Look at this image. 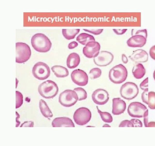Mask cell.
Returning a JSON list of instances; mask_svg holds the SVG:
<instances>
[{"label": "cell", "instance_id": "1", "mask_svg": "<svg viewBox=\"0 0 155 146\" xmlns=\"http://www.w3.org/2000/svg\"><path fill=\"white\" fill-rule=\"evenodd\" d=\"M31 43L35 50L42 53L49 51L52 45L49 39L44 34L41 33L34 34L31 38Z\"/></svg>", "mask_w": 155, "mask_h": 146}, {"label": "cell", "instance_id": "2", "mask_svg": "<svg viewBox=\"0 0 155 146\" xmlns=\"http://www.w3.org/2000/svg\"><path fill=\"white\" fill-rule=\"evenodd\" d=\"M38 91L42 97L46 99H51L54 98L57 94L58 88L54 82L47 80L39 85Z\"/></svg>", "mask_w": 155, "mask_h": 146}, {"label": "cell", "instance_id": "3", "mask_svg": "<svg viewBox=\"0 0 155 146\" xmlns=\"http://www.w3.org/2000/svg\"><path fill=\"white\" fill-rule=\"evenodd\" d=\"M127 76V71L122 64H119L111 68L109 72L110 80L115 84H120L124 82Z\"/></svg>", "mask_w": 155, "mask_h": 146}, {"label": "cell", "instance_id": "4", "mask_svg": "<svg viewBox=\"0 0 155 146\" xmlns=\"http://www.w3.org/2000/svg\"><path fill=\"white\" fill-rule=\"evenodd\" d=\"M16 62L22 63L28 61L31 54L29 46L26 43L17 42L16 43Z\"/></svg>", "mask_w": 155, "mask_h": 146}, {"label": "cell", "instance_id": "5", "mask_svg": "<svg viewBox=\"0 0 155 146\" xmlns=\"http://www.w3.org/2000/svg\"><path fill=\"white\" fill-rule=\"evenodd\" d=\"M147 32L146 29L137 31L135 34L129 39L127 43L131 47H142L146 42Z\"/></svg>", "mask_w": 155, "mask_h": 146}, {"label": "cell", "instance_id": "6", "mask_svg": "<svg viewBox=\"0 0 155 146\" xmlns=\"http://www.w3.org/2000/svg\"><path fill=\"white\" fill-rule=\"evenodd\" d=\"M139 89L136 84L132 82H127L121 86L120 90L121 96L124 99L131 100L138 95Z\"/></svg>", "mask_w": 155, "mask_h": 146}, {"label": "cell", "instance_id": "7", "mask_svg": "<svg viewBox=\"0 0 155 146\" xmlns=\"http://www.w3.org/2000/svg\"><path fill=\"white\" fill-rule=\"evenodd\" d=\"M78 100L76 93L74 91L67 89L62 92L59 97V102L62 106L70 107L74 105Z\"/></svg>", "mask_w": 155, "mask_h": 146}, {"label": "cell", "instance_id": "8", "mask_svg": "<svg viewBox=\"0 0 155 146\" xmlns=\"http://www.w3.org/2000/svg\"><path fill=\"white\" fill-rule=\"evenodd\" d=\"M32 73L35 78L40 80H44L50 76V70L47 64L39 62H37L33 66Z\"/></svg>", "mask_w": 155, "mask_h": 146}, {"label": "cell", "instance_id": "9", "mask_svg": "<svg viewBox=\"0 0 155 146\" xmlns=\"http://www.w3.org/2000/svg\"><path fill=\"white\" fill-rule=\"evenodd\" d=\"M91 117L90 111L87 108L82 107L76 110L73 115V119L76 124L83 125L89 122Z\"/></svg>", "mask_w": 155, "mask_h": 146}, {"label": "cell", "instance_id": "10", "mask_svg": "<svg viewBox=\"0 0 155 146\" xmlns=\"http://www.w3.org/2000/svg\"><path fill=\"white\" fill-rule=\"evenodd\" d=\"M147 109L146 107L141 103L134 102L128 106L127 112L132 117L140 118L143 117L144 113Z\"/></svg>", "mask_w": 155, "mask_h": 146}, {"label": "cell", "instance_id": "11", "mask_svg": "<svg viewBox=\"0 0 155 146\" xmlns=\"http://www.w3.org/2000/svg\"><path fill=\"white\" fill-rule=\"evenodd\" d=\"M114 56L108 51H102L94 58V63L97 66L104 67L110 64L113 61Z\"/></svg>", "mask_w": 155, "mask_h": 146}, {"label": "cell", "instance_id": "12", "mask_svg": "<svg viewBox=\"0 0 155 146\" xmlns=\"http://www.w3.org/2000/svg\"><path fill=\"white\" fill-rule=\"evenodd\" d=\"M71 77L73 82L79 86H85L88 82V78L86 73L80 69H76L71 73Z\"/></svg>", "mask_w": 155, "mask_h": 146}, {"label": "cell", "instance_id": "13", "mask_svg": "<svg viewBox=\"0 0 155 146\" xmlns=\"http://www.w3.org/2000/svg\"><path fill=\"white\" fill-rule=\"evenodd\" d=\"M100 47V45L98 42L95 41L90 42L83 47V53L87 58H94L99 53Z\"/></svg>", "mask_w": 155, "mask_h": 146}, {"label": "cell", "instance_id": "14", "mask_svg": "<svg viewBox=\"0 0 155 146\" xmlns=\"http://www.w3.org/2000/svg\"><path fill=\"white\" fill-rule=\"evenodd\" d=\"M92 98L94 102L98 105L105 104L109 99V94L106 90L98 89L95 90L92 95Z\"/></svg>", "mask_w": 155, "mask_h": 146}, {"label": "cell", "instance_id": "15", "mask_svg": "<svg viewBox=\"0 0 155 146\" xmlns=\"http://www.w3.org/2000/svg\"><path fill=\"white\" fill-rule=\"evenodd\" d=\"M112 113L114 115H119L125 111L126 105L124 101L120 98H114L112 100Z\"/></svg>", "mask_w": 155, "mask_h": 146}, {"label": "cell", "instance_id": "16", "mask_svg": "<svg viewBox=\"0 0 155 146\" xmlns=\"http://www.w3.org/2000/svg\"><path fill=\"white\" fill-rule=\"evenodd\" d=\"M129 57L136 63L145 62L148 60V55L147 53L142 49H138L133 51Z\"/></svg>", "mask_w": 155, "mask_h": 146}, {"label": "cell", "instance_id": "17", "mask_svg": "<svg viewBox=\"0 0 155 146\" xmlns=\"http://www.w3.org/2000/svg\"><path fill=\"white\" fill-rule=\"evenodd\" d=\"M51 124L53 127H75L72 121L66 117L55 118L52 121Z\"/></svg>", "mask_w": 155, "mask_h": 146}, {"label": "cell", "instance_id": "18", "mask_svg": "<svg viewBox=\"0 0 155 146\" xmlns=\"http://www.w3.org/2000/svg\"><path fill=\"white\" fill-rule=\"evenodd\" d=\"M80 62V57L78 54L72 53L68 56L67 60V67L70 69H73L77 67Z\"/></svg>", "mask_w": 155, "mask_h": 146}, {"label": "cell", "instance_id": "19", "mask_svg": "<svg viewBox=\"0 0 155 146\" xmlns=\"http://www.w3.org/2000/svg\"><path fill=\"white\" fill-rule=\"evenodd\" d=\"M51 69L56 76L58 78L65 77L69 75L68 69L62 66L55 65L53 66Z\"/></svg>", "mask_w": 155, "mask_h": 146}, {"label": "cell", "instance_id": "20", "mask_svg": "<svg viewBox=\"0 0 155 146\" xmlns=\"http://www.w3.org/2000/svg\"><path fill=\"white\" fill-rule=\"evenodd\" d=\"M39 107L41 113L44 117L47 118L53 117V115L46 103L42 99L40 100Z\"/></svg>", "mask_w": 155, "mask_h": 146}, {"label": "cell", "instance_id": "21", "mask_svg": "<svg viewBox=\"0 0 155 146\" xmlns=\"http://www.w3.org/2000/svg\"><path fill=\"white\" fill-rule=\"evenodd\" d=\"M132 72L134 76L137 79L142 78L145 74V70L141 63H138L133 67Z\"/></svg>", "mask_w": 155, "mask_h": 146}, {"label": "cell", "instance_id": "22", "mask_svg": "<svg viewBox=\"0 0 155 146\" xmlns=\"http://www.w3.org/2000/svg\"><path fill=\"white\" fill-rule=\"evenodd\" d=\"M76 40L83 45H86L88 43L95 41L94 37L86 33H82L79 34L76 38Z\"/></svg>", "mask_w": 155, "mask_h": 146}, {"label": "cell", "instance_id": "23", "mask_svg": "<svg viewBox=\"0 0 155 146\" xmlns=\"http://www.w3.org/2000/svg\"><path fill=\"white\" fill-rule=\"evenodd\" d=\"M79 29H62V34L64 37L68 40L74 39L79 32Z\"/></svg>", "mask_w": 155, "mask_h": 146}, {"label": "cell", "instance_id": "24", "mask_svg": "<svg viewBox=\"0 0 155 146\" xmlns=\"http://www.w3.org/2000/svg\"><path fill=\"white\" fill-rule=\"evenodd\" d=\"M96 107L98 112L104 122L110 123L112 122L113 118L110 114L107 112H102L99 109L97 106Z\"/></svg>", "mask_w": 155, "mask_h": 146}, {"label": "cell", "instance_id": "25", "mask_svg": "<svg viewBox=\"0 0 155 146\" xmlns=\"http://www.w3.org/2000/svg\"><path fill=\"white\" fill-rule=\"evenodd\" d=\"M73 90L76 93L78 97V100L81 101L86 99L87 97L86 92L83 88L77 87L74 88Z\"/></svg>", "mask_w": 155, "mask_h": 146}, {"label": "cell", "instance_id": "26", "mask_svg": "<svg viewBox=\"0 0 155 146\" xmlns=\"http://www.w3.org/2000/svg\"><path fill=\"white\" fill-rule=\"evenodd\" d=\"M148 105L151 109H155V92L151 91L148 92Z\"/></svg>", "mask_w": 155, "mask_h": 146}, {"label": "cell", "instance_id": "27", "mask_svg": "<svg viewBox=\"0 0 155 146\" xmlns=\"http://www.w3.org/2000/svg\"><path fill=\"white\" fill-rule=\"evenodd\" d=\"M101 74V71L100 69L98 68H94L90 70L89 76L91 79H94L100 77Z\"/></svg>", "mask_w": 155, "mask_h": 146}, {"label": "cell", "instance_id": "28", "mask_svg": "<svg viewBox=\"0 0 155 146\" xmlns=\"http://www.w3.org/2000/svg\"><path fill=\"white\" fill-rule=\"evenodd\" d=\"M16 108L20 107L23 103V97L22 94L18 91H16Z\"/></svg>", "mask_w": 155, "mask_h": 146}, {"label": "cell", "instance_id": "29", "mask_svg": "<svg viewBox=\"0 0 155 146\" xmlns=\"http://www.w3.org/2000/svg\"><path fill=\"white\" fill-rule=\"evenodd\" d=\"M83 30L94 35H99L101 34L103 30V29H84Z\"/></svg>", "mask_w": 155, "mask_h": 146}, {"label": "cell", "instance_id": "30", "mask_svg": "<svg viewBox=\"0 0 155 146\" xmlns=\"http://www.w3.org/2000/svg\"><path fill=\"white\" fill-rule=\"evenodd\" d=\"M119 127H134L132 123L130 121L124 120L120 123Z\"/></svg>", "mask_w": 155, "mask_h": 146}, {"label": "cell", "instance_id": "31", "mask_svg": "<svg viewBox=\"0 0 155 146\" xmlns=\"http://www.w3.org/2000/svg\"><path fill=\"white\" fill-rule=\"evenodd\" d=\"M148 89L144 90L141 95V99L143 102L148 105Z\"/></svg>", "mask_w": 155, "mask_h": 146}, {"label": "cell", "instance_id": "32", "mask_svg": "<svg viewBox=\"0 0 155 146\" xmlns=\"http://www.w3.org/2000/svg\"><path fill=\"white\" fill-rule=\"evenodd\" d=\"M140 87L143 90L148 89V77L144 79L140 84Z\"/></svg>", "mask_w": 155, "mask_h": 146}, {"label": "cell", "instance_id": "33", "mask_svg": "<svg viewBox=\"0 0 155 146\" xmlns=\"http://www.w3.org/2000/svg\"><path fill=\"white\" fill-rule=\"evenodd\" d=\"M130 121L133 125L134 127H142V124L141 121L137 119H132Z\"/></svg>", "mask_w": 155, "mask_h": 146}, {"label": "cell", "instance_id": "34", "mask_svg": "<svg viewBox=\"0 0 155 146\" xmlns=\"http://www.w3.org/2000/svg\"><path fill=\"white\" fill-rule=\"evenodd\" d=\"M144 123L145 127H148V109L145 112L143 116Z\"/></svg>", "mask_w": 155, "mask_h": 146}, {"label": "cell", "instance_id": "35", "mask_svg": "<svg viewBox=\"0 0 155 146\" xmlns=\"http://www.w3.org/2000/svg\"><path fill=\"white\" fill-rule=\"evenodd\" d=\"M34 122L32 121H26L22 123L21 126V127H33Z\"/></svg>", "mask_w": 155, "mask_h": 146}, {"label": "cell", "instance_id": "36", "mask_svg": "<svg viewBox=\"0 0 155 146\" xmlns=\"http://www.w3.org/2000/svg\"><path fill=\"white\" fill-rule=\"evenodd\" d=\"M127 29H113L114 32L117 35H122L124 33Z\"/></svg>", "mask_w": 155, "mask_h": 146}, {"label": "cell", "instance_id": "37", "mask_svg": "<svg viewBox=\"0 0 155 146\" xmlns=\"http://www.w3.org/2000/svg\"><path fill=\"white\" fill-rule=\"evenodd\" d=\"M149 53L151 57L155 60V45L153 46L150 48Z\"/></svg>", "mask_w": 155, "mask_h": 146}, {"label": "cell", "instance_id": "38", "mask_svg": "<svg viewBox=\"0 0 155 146\" xmlns=\"http://www.w3.org/2000/svg\"><path fill=\"white\" fill-rule=\"evenodd\" d=\"M78 45V43L76 41H72L69 43L68 45V48L69 49H71L77 47Z\"/></svg>", "mask_w": 155, "mask_h": 146}, {"label": "cell", "instance_id": "39", "mask_svg": "<svg viewBox=\"0 0 155 146\" xmlns=\"http://www.w3.org/2000/svg\"><path fill=\"white\" fill-rule=\"evenodd\" d=\"M122 60L123 62L125 64L127 63L128 61L127 57L124 54L122 55Z\"/></svg>", "mask_w": 155, "mask_h": 146}, {"label": "cell", "instance_id": "40", "mask_svg": "<svg viewBox=\"0 0 155 146\" xmlns=\"http://www.w3.org/2000/svg\"><path fill=\"white\" fill-rule=\"evenodd\" d=\"M148 127H155V122H149Z\"/></svg>", "mask_w": 155, "mask_h": 146}, {"label": "cell", "instance_id": "41", "mask_svg": "<svg viewBox=\"0 0 155 146\" xmlns=\"http://www.w3.org/2000/svg\"><path fill=\"white\" fill-rule=\"evenodd\" d=\"M110 127V126H109L108 125V124H105V125H104L103 126V127Z\"/></svg>", "mask_w": 155, "mask_h": 146}, {"label": "cell", "instance_id": "42", "mask_svg": "<svg viewBox=\"0 0 155 146\" xmlns=\"http://www.w3.org/2000/svg\"><path fill=\"white\" fill-rule=\"evenodd\" d=\"M153 77L154 79L155 80V70H154V73H153Z\"/></svg>", "mask_w": 155, "mask_h": 146}]
</instances>
